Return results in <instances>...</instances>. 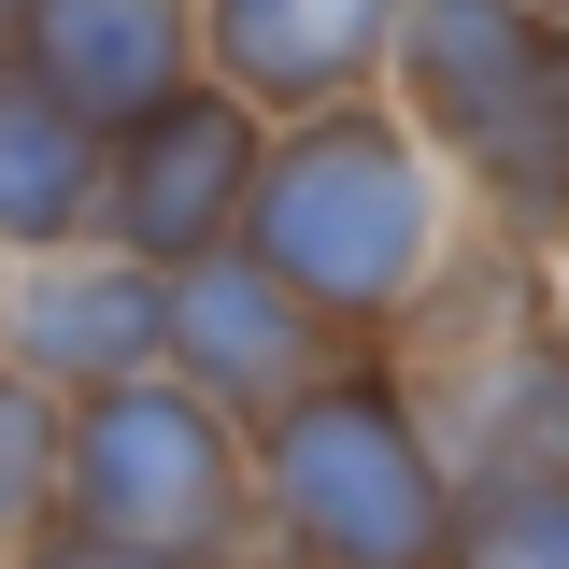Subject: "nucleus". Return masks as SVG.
<instances>
[{"instance_id": "f257e3e1", "label": "nucleus", "mask_w": 569, "mask_h": 569, "mask_svg": "<svg viewBox=\"0 0 569 569\" xmlns=\"http://www.w3.org/2000/svg\"><path fill=\"white\" fill-rule=\"evenodd\" d=\"M242 257L328 328V342L385 356L427 299L470 257V213L441 186V157L413 142L399 100H342V114H299L271 129V171H257V213H242Z\"/></svg>"}, {"instance_id": "f03ea898", "label": "nucleus", "mask_w": 569, "mask_h": 569, "mask_svg": "<svg viewBox=\"0 0 569 569\" xmlns=\"http://www.w3.org/2000/svg\"><path fill=\"white\" fill-rule=\"evenodd\" d=\"M441 186L470 213V242L569 271V29L527 0H413L399 86H385Z\"/></svg>"}, {"instance_id": "7ed1b4c3", "label": "nucleus", "mask_w": 569, "mask_h": 569, "mask_svg": "<svg viewBox=\"0 0 569 569\" xmlns=\"http://www.w3.org/2000/svg\"><path fill=\"white\" fill-rule=\"evenodd\" d=\"M257 541L271 569H441L456 456L399 356H328L284 413H257Z\"/></svg>"}, {"instance_id": "20e7f679", "label": "nucleus", "mask_w": 569, "mask_h": 569, "mask_svg": "<svg viewBox=\"0 0 569 569\" xmlns=\"http://www.w3.org/2000/svg\"><path fill=\"white\" fill-rule=\"evenodd\" d=\"M58 512L100 541H142V556H186V569H242L257 556V427L213 413L171 370H142L114 399H71Z\"/></svg>"}, {"instance_id": "39448f33", "label": "nucleus", "mask_w": 569, "mask_h": 569, "mask_svg": "<svg viewBox=\"0 0 569 569\" xmlns=\"http://www.w3.org/2000/svg\"><path fill=\"white\" fill-rule=\"evenodd\" d=\"M257 171H271V114L257 100H228V86H171L157 114L114 129V171H100V242L142 257V271H200L242 242V213H257Z\"/></svg>"}, {"instance_id": "423d86ee", "label": "nucleus", "mask_w": 569, "mask_h": 569, "mask_svg": "<svg viewBox=\"0 0 569 569\" xmlns=\"http://www.w3.org/2000/svg\"><path fill=\"white\" fill-rule=\"evenodd\" d=\"M0 370H29L58 413L171 370V271H142L114 242H71V257L0 271Z\"/></svg>"}, {"instance_id": "0eeeda50", "label": "nucleus", "mask_w": 569, "mask_h": 569, "mask_svg": "<svg viewBox=\"0 0 569 569\" xmlns=\"http://www.w3.org/2000/svg\"><path fill=\"white\" fill-rule=\"evenodd\" d=\"M399 29H413V0H200V71L228 100H257L271 129H299V114L385 100Z\"/></svg>"}, {"instance_id": "6e6552de", "label": "nucleus", "mask_w": 569, "mask_h": 569, "mask_svg": "<svg viewBox=\"0 0 569 569\" xmlns=\"http://www.w3.org/2000/svg\"><path fill=\"white\" fill-rule=\"evenodd\" d=\"M328 356H342V342H328V328H313V313H299L242 242L200 257V271H171V385H200L213 413H242V427L284 413Z\"/></svg>"}, {"instance_id": "1a4fd4ad", "label": "nucleus", "mask_w": 569, "mask_h": 569, "mask_svg": "<svg viewBox=\"0 0 569 569\" xmlns=\"http://www.w3.org/2000/svg\"><path fill=\"white\" fill-rule=\"evenodd\" d=\"M14 71L58 86L71 114L114 142L129 114H157L171 86H200V0H29Z\"/></svg>"}, {"instance_id": "9d476101", "label": "nucleus", "mask_w": 569, "mask_h": 569, "mask_svg": "<svg viewBox=\"0 0 569 569\" xmlns=\"http://www.w3.org/2000/svg\"><path fill=\"white\" fill-rule=\"evenodd\" d=\"M100 171H114V142L86 129L58 86H29L0 58V271L100 242Z\"/></svg>"}, {"instance_id": "9b49d317", "label": "nucleus", "mask_w": 569, "mask_h": 569, "mask_svg": "<svg viewBox=\"0 0 569 569\" xmlns=\"http://www.w3.org/2000/svg\"><path fill=\"white\" fill-rule=\"evenodd\" d=\"M441 569H569V456H485V470H456Z\"/></svg>"}, {"instance_id": "f8f14e48", "label": "nucleus", "mask_w": 569, "mask_h": 569, "mask_svg": "<svg viewBox=\"0 0 569 569\" xmlns=\"http://www.w3.org/2000/svg\"><path fill=\"white\" fill-rule=\"evenodd\" d=\"M58 441H71V413L29 370H0V556H29L58 527Z\"/></svg>"}, {"instance_id": "ddd939ff", "label": "nucleus", "mask_w": 569, "mask_h": 569, "mask_svg": "<svg viewBox=\"0 0 569 569\" xmlns=\"http://www.w3.org/2000/svg\"><path fill=\"white\" fill-rule=\"evenodd\" d=\"M0 569H186V556H142V541H100V527H43V541H29V556H0Z\"/></svg>"}, {"instance_id": "4468645a", "label": "nucleus", "mask_w": 569, "mask_h": 569, "mask_svg": "<svg viewBox=\"0 0 569 569\" xmlns=\"http://www.w3.org/2000/svg\"><path fill=\"white\" fill-rule=\"evenodd\" d=\"M541 456H569V313H556V356H541Z\"/></svg>"}, {"instance_id": "2eb2a0df", "label": "nucleus", "mask_w": 569, "mask_h": 569, "mask_svg": "<svg viewBox=\"0 0 569 569\" xmlns=\"http://www.w3.org/2000/svg\"><path fill=\"white\" fill-rule=\"evenodd\" d=\"M14 29H29V0H0V58H14Z\"/></svg>"}, {"instance_id": "dca6fc26", "label": "nucleus", "mask_w": 569, "mask_h": 569, "mask_svg": "<svg viewBox=\"0 0 569 569\" xmlns=\"http://www.w3.org/2000/svg\"><path fill=\"white\" fill-rule=\"evenodd\" d=\"M527 14H556V29H569V0H527Z\"/></svg>"}]
</instances>
